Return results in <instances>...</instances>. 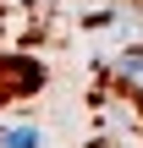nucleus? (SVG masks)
I'll list each match as a JSON object with an SVG mask.
<instances>
[{"mask_svg": "<svg viewBox=\"0 0 143 148\" xmlns=\"http://www.w3.org/2000/svg\"><path fill=\"white\" fill-rule=\"evenodd\" d=\"M0 148H39V126H0Z\"/></svg>", "mask_w": 143, "mask_h": 148, "instance_id": "f257e3e1", "label": "nucleus"}]
</instances>
